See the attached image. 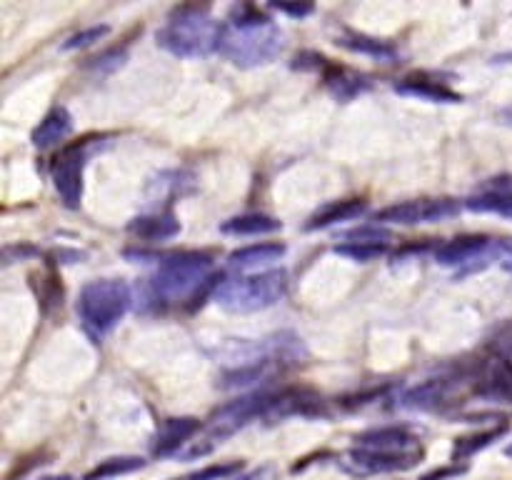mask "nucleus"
<instances>
[{
  "label": "nucleus",
  "mask_w": 512,
  "mask_h": 480,
  "mask_svg": "<svg viewBox=\"0 0 512 480\" xmlns=\"http://www.w3.org/2000/svg\"><path fill=\"white\" fill-rule=\"evenodd\" d=\"M285 50V33L270 15L255 5L230 10L228 23L220 30L218 53L238 68L268 65Z\"/></svg>",
  "instance_id": "f257e3e1"
},
{
  "label": "nucleus",
  "mask_w": 512,
  "mask_h": 480,
  "mask_svg": "<svg viewBox=\"0 0 512 480\" xmlns=\"http://www.w3.org/2000/svg\"><path fill=\"white\" fill-rule=\"evenodd\" d=\"M218 20L198 5H183L170 13L163 28L158 30V45L178 58H205L215 53L220 43Z\"/></svg>",
  "instance_id": "f03ea898"
},
{
  "label": "nucleus",
  "mask_w": 512,
  "mask_h": 480,
  "mask_svg": "<svg viewBox=\"0 0 512 480\" xmlns=\"http://www.w3.org/2000/svg\"><path fill=\"white\" fill-rule=\"evenodd\" d=\"M133 305V290L125 280L100 278L90 280L78 295V315L85 333L100 343L105 335L115 330V325L128 315Z\"/></svg>",
  "instance_id": "7ed1b4c3"
},
{
  "label": "nucleus",
  "mask_w": 512,
  "mask_h": 480,
  "mask_svg": "<svg viewBox=\"0 0 512 480\" xmlns=\"http://www.w3.org/2000/svg\"><path fill=\"white\" fill-rule=\"evenodd\" d=\"M213 280V258L208 253H188L168 255L160 260L158 273L150 280L153 295L163 303H185L190 298H198L200 290L208 288Z\"/></svg>",
  "instance_id": "20e7f679"
},
{
  "label": "nucleus",
  "mask_w": 512,
  "mask_h": 480,
  "mask_svg": "<svg viewBox=\"0 0 512 480\" xmlns=\"http://www.w3.org/2000/svg\"><path fill=\"white\" fill-rule=\"evenodd\" d=\"M288 273L285 270H265L255 275H238L233 280L220 283L215 290V300L220 308L230 313H258L273 308L288 293Z\"/></svg>",
  "instance_id": "39448f33"
},
{
  "label": "nucleus",
  "mask_w": 512,
  "mask_h": 480,
  "mask_svg": "<svg viewBox=\"0 0 512 480\" xmlns=\"http://www.w3.org/2000/svg\"><path fill=\"white\" fill-rule=\"evenodd\" d=\"M463 205L455 198H420L393 203L388 208L375 213L378 225H420V223H440V220L455 218Z\"/></svg>",
  "instance_id": "423d86ee"
},
{
  "label": "nucleus",
  "mask_w": 512,
  "mask_h": 480,
  "mask_svg": "<svg viewBox=\"0 0 512 480\" xmlns=\"http://www.w3.org/2000/svg\"><path fill=\"white\" fill-rule=\"evenodd\" d=\"M85 163H88V148H85V143H80L65 148L53 165L55 193L60 195L65 208L70 210L80 208V200H83Z\"/></svg>",
  "instance_id": "0eeeda50"
},
{
  "label": "nucleus",
  "mask_w": 512,
  "mask_h": 480,
  "mask_svg": "<svg viewBox=\"0 0 512 480\" xmlns=\"http://www.w3.org/2000/svg\"><path fill=\"white\" fill-rule=\"evenodd\" d=\"M423 453H380V450L350 448L345 458L340 460L345 473L350 475H383L398 473V470H410L420 463Z\"/></svg>",
  "instance_id": "6e6552de"
},
{
  "label": "nucleus",
  "mask_w": 512,
  "mask_h": 480,
  "mask_svg": "<svg viewBox=\"0 0 512 480\" xmlns=\"http://www.w3.org/2000/svg\"><path fill=\"white\" fill-rule=\"evenodd\" d=\"M355 448L380 450V453H423L418 438L405 425H383L365 430L355 438Z\"/></svg>",
  "instance_id": "1a4fd4ad"
},
{
  "label": "nucleus",
  "mask_w": 512,
  "mask_h": 480,
  "mask_svg": "<svg viewBox=\"0 0 512 480\" xmlns=\"http://www.w3.org/2000/svg\"><path fill=\"white\" fill-rule=\"evenodd\" d=\"M490 250H493V240L488 235H460V238L440 245L435 260L440 265H448V268H458V265H468L480 258L488 260Z\"/></svg>",
  "instance_id": "9d476101"
},
{
  "label": "nucleus",
  "mask_w": 512,
  "mask_h": 480,
  "mask_svg": "<svg viewBox=\"0 0 512 480\" xmlns=\"http://www.w3.org/2000/svg\"><path fill=\"white\" fill-rule=\"evenodd\" d=\"M470 210L475 213H498L512 218V175H498L490 178L488 183L480 188V193L470 195L465 200Z\"/></svg>",
  "instance_id": "9b49d317"
},
{
  "label": "nucleus",
  "mask_w": 512,
  "mask_h": 480,
  "mask_svg": "<svg viewBox=\"0 0 512 480\" xmlns=\"http://www.w3.org/2000/svg\"><path fill=\"white\" fill-rule=\"evenodd\" d=\"M200 430L198 418H170L165 420L158 428L153 440V453L155 455H170L180 450V445L188 443L195 433Z\"/></svg>",
  "instance_id": "f8f14e48"
},
{
  "label": "nucleus",
  "mask_w": 512,
  "mask_h": 480,
  "mask_svg": "<svg viewBox=\"0 0 512 480\" xmlns=\"http://www.w3.org/2000/svg\"><path fill=\"white\" fill-rule=\"evenodd\" d=\"M70 133H73V118H70L68 110L53 108L40 120V125L33 130L30 140H33V145L38 150H50L63 143Z\"/></svg>",
  "instance_id": "ddd939ff"
},
{
  "label": "nucleus",
  "mask_w": 512,
  "mask_h": 480,
  "mask_svg": "<svg viewBox=\"0 0 512 480\" xmlns=\"http://www.w3.org/2000/svg\"><path fill=\"white\" fill-rule=\"evenodd\" d=\"M368 210V200L363 198H348V200H333V203L323 205L318 213L310 215V220L305 223L308 230H323L330 225L345 223V220H355Z\"/></svg>",
  "instance_id": "4468645a"
},
{
  "label": "nucleus",
  "mask_w": 512,
  "mask_h": 480,
  "mask_svg": "<svg viewBox=\"0 0 512 480\" xmlns=\"http://www.w3.org/2000/svg\"><path fill=\"white\" fill-rule=\"evenodd\" d=\"M395 90L403 95H413V98L430 100V103H460L463 95L455 93L450 85L440 83V80H430L425 75H410V78L400 80Z\"/></svg>",
  "instance_id": "2eb2a0df"
},
{
  "label": "nucleus",
  "mask_w": 512,
  "mask_h": 480,
  "mask_svg": "<svg viewBox=\"0 0 512 480\" xmlns=\"http://www.w3.org/2000/svg\"><path fill=\"white\" fill-rule=\"evenodd\" d=\"M450 388H453V380L450 378L425 380V383L410 388L408 393L403 395V400H400V405L410 410H433L448 398Z\"/></svg>",
  "instance_id": "dca6fc26"
},
{
  "label": "nucleus",
  "mask_w": 512,
  "mask_h": 480,
  "mask_svg": "<svg viewBox=\"0 0 512 480\" xmlns=\"http://www.w3.org/2000/svg\"><path fill=\"white\" fill-rule=\"evenodd\" d=\"M128 230L133 235H138L140 240H150V243H158V240L175 238L180 233V220L173 213H155V215H140L133 223L128 225Z\"/></svg>",
  "instance_id": "f3484780"
},
{
  "label": "nucleus",
  "mask_w": 512,
  "mask_h": 480,
  "mask_svg": "<svg viewBox=\"0 0 512 480\" xmlns=\"http://www.w3.org/2000/svg\"><path fill=\"white\" fill-rule=\"evenodd\" d=\"M285 255V245L283 243H255V245H245V248L233 250L228 255V265L230 268H258V265H268L273 260H280Z\"/></svg>",
  "instance_id": "a211bd4d"
},
{
  "label": "nucleus",
  "mask_w": 512,
  "mask_h": 480,
  "mask_svg": "<svg viewBox=\"0 0 512 480\" xmlns=\"http://www.w3.org/2000/svg\"><path fill=\"white\" fill-rule=\"evenodd\" d=\"M283 228L280 220H275L273 215L265 213H243L235 215V218L225 220L220 225V230L228 235H268V233H278Z\"/></svg>",
  "instance_id": "6ab92c4d"
},
{
  "label": "nucleus",
  "mask_w": 512,
  "mask_h": 480,
  "mask_svg": "<svg viewBox=\"0 0 512 480\" xmlns=\"http://www.w3.org/2000/svg\"><path fill=\"white\" fill-rule=\"evenodd\" d=\"M338 45H343V48L353 50V53L370 55V58H378V60H388V63H390V60H395V55H398L395 45H390L388 40L370 38V35L353 33V30H348V33H345V35H340Z\"/></svg>",
  "instance_id": "aec40b11"
},
{
  "label": "nucleus",
  "mask_w": 512,
  "mask_h": 480,
  "mask_svg": "<svg viewBox=\"0 0 512 480\" xmlns=\"http://www.w3.org/2000/svg\"><path fill=\"white\" fill-rule=\"evenodd\" d=\"M325 83H328V88L333 90L340 100H350L370 88L368 75L353 73V70L338 68V65H333V68L325 73Z\"/></svg>",
  "instance_id": "412c9836"
},
{
  "label": "nucleus",
  "mask_w": 512,
  "mask_h": 480,
  "mask_svg": "<svg viewBox=\"0 0 512 480\" xmlns=\"http://www.w3.org/2000/svg\"><path fill=\"white\" fill-rule=\"evenodd\" d=\"M505 430H508V423H498V425H493L490 430H480V433L458 438L453 445V460H465V458H470V455L478 453V450L488 448V445L495 443L500 435H505Z\"/></svg>",
  "instance_id": "4be33fe9"
},
{
  "label": "nucleus",
  "mask_w": 512,
  "mask_h": 480,
  "mask_svg": "<svg viewBox=\"0 0 512 480\" xmlns=\"http://www.w3.org/2000/svg\"><path fill=\"white\" fill-rule=\"evenodd\" d=\"M145 465L143 458L138 455H120V458H108L100 460L90 473H85L83 480H108V478H118V475H128L135 473Z\"/></svg>",
  "instance_id": "5701e85b"
},
{
  "label": "nucleus",
  "mask_w": 512,
  "mask_h": 480,
  "mask_svg": "<svg viewBox=\"0 0 512 480\" xmlns=\"http://www.w3.org/2000/svg\"><path fill=\"white\" fill-rule=\"evenodd\" d=\"M483 393L493 395V398H510L512 395V363L510 360H498V363H495V368L485 375Z\"/></svg>",
  "instance_id": "b1692460"
},
{
  "label": "nucleus",
  "mask_w": 512,
  "mask_h": 480,
  "mask_svg": "<svg viewBox=\"0 0 512 480\" xmlns=\"http://www.w3.org/2000/svg\"><path fill=\"white\" fill-rule=\"evenodd\" d=\"M335 253L345 255L350 260H358V263H370V260H378L388 253V243H363V240H345V243L335 245Z\"/></svg>",
  "instance_id": "393cba45"
},
{
  "label": "nucleus",
  "mask_w": 512,
  "mask_h": 480,
  "mask_svg": "<svg viewBox=\"0 0 512 480\" xmlns=\"http://www.w3.org/2000/svg\"><path fill=\"white\" fill-rule=\"evenodd\" d=\"M108 33H110L108 25H90V28L78 30V33H75V35H70V38L63 43V50L88 48V45L98 43V40L105 38V35H108Z\"/></svg>",
  "instance_id": "a878e982"
},
{
  "label": "nucleus",
  "mask_w": 512,
  "mask_h": 480,
  "mask_svg": "<svg viewBox=\"0 0 512 480\" xmlns=\"http://www.w3.org/2000/svg\"><path fill=\"white\" fill-rule=\"evenodd\" d=\"M240 468H243V463H238V460H235V463H215V465H208L205 470H198V473H193L185 480H225V478L233 480V475L238 473Z\"/></svg>",
  "instance_id": "bb28decb"
},
{
  "label": "nucleus",
  "mask_w": 512,
  "mask_h": 480,
  "mask_svg": "<svg viewBox=\"0 0 512 480\" xmlns=\"http://www.w3.org/2000/svg\"><path fill=\"white\" fill-rule=\"evenodd\" d=\"M93 60H95L93 68H98V70H103V68L113 70V68H118V65H123L125 53H123V50H108V53L98 55V58H93Z\"/></svg>",
  "instance_id": "cd10ccee"
},
{
  "label": "nucleus",
  "mask_w": 512,
  "mask_h": 480,
  "mask_svg": "<svg viewBox=\"0 0 512 480\" xmlns=\"http://www.w3.org/2000/svg\"><path fill=\"white\" fill-rule=\"evenodd\" d=\"M273 10H280L285 15H293V18H305V15L313 13V5L310 3H278V5H270Z\"/></svg>",
  "instance_id": "c85d7f7f"
},
{
  "label": "nucleus",
  "mask_w": 512,
  "mask_h": 480,
  "mask_svg": "<svg viewBox=\"0 0 512 480\" xmlns=\"http://www.w3.org/2000/svg\"><path fill=\"white\" fill-rule=\"evenodd\" d=\"M278 478V470L273 468V465H263V468L253 470V473L248 475H240V478H233V480H275Z\"/></svg>",
  "instance_id": "c756f323"
},
{
  "label": "nucleus",
  "mask_w": 512,
  "mask_h": 480,
  "mask_svg": "<svg viewBox=\"0 0 512 480\" xmlns=\"http://www.w3.org/2000/svg\"><path fill=\"white\" fill-rule=\"evenodd\" d=\"M463 473V468H445V470H435V473H428L425 475L423 480H443V478H448V475H460Z\"/></svg>",
  "instance_id": "7c9ffc66"
},
{
  "label": "nucleus",
  "mask_w": 512,
  "mask_h": 480,
  "mask_svg": "<svg viewBox=\"0 0 512 480\" xmlns=\"http://www.w3.org/2000/svg\"><path fill=\"white\" fill-rule=\"evenodd\" d=\"M38 480H75L73 475H43V478H38Z\"/></svg>",
  "instance_id": "2f4dec72"
},
{
  "label": "nucleus",
  "mask_w": 512,
  "mask_h": 480,
  "mask_svg": "<svg viewBox=\"0 0 512 480\" xmlns=\"http://www.w3.org/2000/svg\"><path fill=\"white\" fill-rule=\"evenodd\" d=\"M505 268L512 270V245L508 248V255H505Z\"/></svg>",
  "instance_id": "473e14b6"
},
{
  "label": "nucleus",
  "mask_w": 512,
  "mask_h": 480,
  "mask_svg": "<svg viewBox=\"0 0 512 480\" xmlns=\"http://www.w3.org/2000/svg\"><path fill=\"white\" fill-rule=\"evenodd\" d=\"M505 453H508V455H510V458H512V443L508 445V450H505Z\"/></svg>",
  "instance_id": "72a5a7b5"
}]
</instances>
